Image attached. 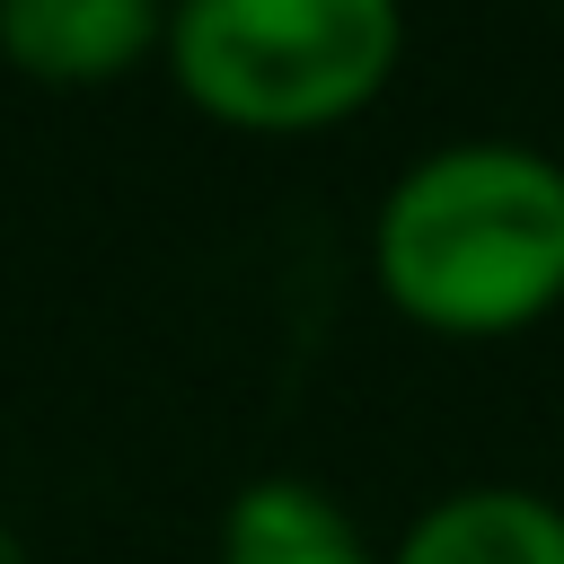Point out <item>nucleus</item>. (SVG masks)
Returning a JSON list of instances; mask_svg holds the SVG:
<instances>
[{"mask_svg":"<svg viewBox=\"0 0 564 564\" xmlns=\"http://www.w3.org/2000/svg\"><path fill=\"white\" fill-rule=\"evenodd\" d=\"M370 282L432 335H520L564 300V167L529 141H441L370 212Z\"/></svg>","mask_w":564,"mask_h":564,"instance_id":"nucleus-1","label":"nucleus"},{"mask_svg":"<svg viewBox=\"0 0 564 564\" xmlns=\"http://www.w3.org/2000/svg\"><path fill=\"white\" fill-rule=\"evenodd\" d=\"M159 62L229 132H326L397 79L405 0H176Z\"/></svg>","mask_w":564,"mask_h":564,"instance_id":"nucleus-2","label":"nucleus"},{"mask_svg":"<svg viewBox=\"0 0 564 564\" xmlns=\"http://www.w3.org/2000/svg\"><path fill=\"white\" fill-rule=\"evenodd\" d=\"M176 0H0V62L35 88H115L167 53Z\"/></svg>","mask_w":564,"mask_h":564,"instance_id":"nucleus-3","label":"nucleus"},{"mask_svg":"<svg viewBox=\"0 0 564 564\" xmlns=\"http://www.w3.org/2000/svg\"><path fill=\"white\" fill-rule=\"evenodd\" d=\"M388 564H564V502L529 485H458L405 520Z\"/></svg>","mask_w":564,"mask_h":564,"instance_id":"nucleus-4","label":"nucleus"},{"mask_svg":"<svg viewBox=\"0 0 564 564\" xmlns=\"http://www.w3.org/2000/svg\"><path fill=\"white\" fill-rule=\"evenodd\" d=\"M220 564H379L335 494L308 476H256L220 511Z\"/></svg>","mask_w":564,"mask_h":564,"instance_id":"nucleus-5","label":"nucleus"},{"mask_svg":"<svg viewBox=\"0 0 564 564\" xmlns=\"http://www.w3.org/2000/svg\"><path fill=\"white\" fill-rule=\"evenodd\" d=\"M0 564H35V546H26V538H18L9 520H0Z\"/></svg>","mask_w":564,"mask_h":564,"instance_id":"nucleus-6","label":"nucleus"}]
</instances>
